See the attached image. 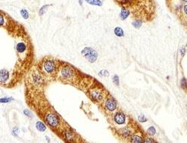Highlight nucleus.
<instances>
[{"mask_svg":"<svg viewBox=\"0 0 187 143\" xmlns=\"http://www.w3.org/2000/svg\"><path fill=\"white\" fill-rule=\"evenodd\" d=\"M59 66L60 62L51 57H46L41 62V73L48 77H54L57 75Z\"/></svg>","mask_w":187,"mask_h":143,"instance_id":"nucleus-1","label":"nucleus"},{"mask_svg":"<svg viewBox=\"0 0 187 143\" xmlns=\"http://www.w3.org/2000/svg\"><path fill=\"white\" fill-rule=\"evenodd\" d=\"M57 75L59 79L66 83H71L75 80L76 70L73 66L69 64H63V66H59Z\"/></svg>","mask_w":187,"mask_h":143,"instance_id":"nucleus-2","label":"nucleus"},{"mask_svg":"<svg viewBox=\"0 0 187 143\" xmlns=\"http://www.w3.org/2000/svg\"><path fill=\"white\" fill-rule=\"evenodd\" d=\"M45 121L49 127L54 128L57 127L60 123V118L54 112H48L45 115Z\"/></svg>","mask_w":187,"mask_h":143,"instance_id":"nucleus-3","label":"nucleus"},{"mask_svg":"<svg viewBox=\"0 0 187 143\" xmlns=\"http://www.w3.org/2000/svg\"><path fill=\"white\" fill-rule=\"evenodd\" d=\"M82 55L87 59V60L90 63H94L97 59V54L94 49L91 48H85L82 51Z\"/></svg>","mask_w":187,"mask_h":143,"instance_id":"nucleus-4","label":"nucleus"},{"mask_svg":"<svg viewBox=\"0 0 187 143\" xmlns=\"http://www.w3.org/2000/svg\"><path fill=\"white\" fill-rule=\"evenodd\" d=\"M90 97L94 101L100 103L104 99V94L102 89L100 88H94L90 91Z\"/></svg>","mask_w":187,"mask_h":143,"instance_id":"nucleus-5","label":"nucleus"},{"mask_svg":"<svg viewBox=\"0 0 187 143\" xmlns=\"http://www.w3.org/2000/svg\"><path fill=\"white\" fill-rule=\"evenodd\" d=\"M31 81L33 85L37 87H41L44 84V78L40 72H33L31 73Z\"/></svg>","mask_w":187,"mask_h":143,"instance_id":"nucleus-6","label":"nucleus"},{"mask_svg":"<svg viewBox=\"0 0 187 143\" xmlns=\"http://www.w3.org/2000/svg\"><path fill=\"white\" fill-rule=\"evenodd\" d=\"M104 107L109 112H114L117 108L116 101L112 97H107L104 102Z\"/></svg>","mask_w":187,"mask_h":143,"instance_id":"nucleus-7","label":"nucleus"},{"mask_svg":"<svg viewBox=\"0 0 187 143\" xmlns=\"http://www.w3.org/2000/svg\"><path fill=\"white\" fill-rule=\"evenodd\" d=\"M11 74L7 69H0V84H5L10 81Z\"/></svg>","mask_w":187,"mask_h":143,"instance_id":"nucleus-8","label":"nucleus"},{"mask_svg":"<svg viewBox=\"0 0 187 143\" xmlns=\"http://www.w3.org/2000/svg\"><path fill=\"white\" fill-rule=\"evenodd\" d=\"M114 121L118 125H123L126 122V117L123 112H118L114 115Z\"/></svg>","mask_w":187,"mask_h":143,"instance_id":"nucleus-9","label":"nucleus"},{"mask_svg":"<svg viewBox=\"0 0 187 143\" xmlns=\"http://www.w3.org/2000/svg\"><path fill=\"white\" fill-rule=\"evenodd\" d=\"M63 136L64 139L67 142H73L76 139V134L70 130H66L63 132Z\"/></svg>","mask_w":187,"mask_h":143,"instance_id":"nucleus-10","label":"nucleus"},{"mask_svg":"<svg viewBox=\"0 0 187 143\" xmlns=\"http://www.w3.org/2000/svg\"><path fill=\"white\" fill-rule=\"evenodd\" d=\"M16 49L18 53L19 54V55L21 56L27 52V45H26V43H24V42H18L16 45Z\"/></svg>","mask_w":187,"mask_h":143,"instance_id":"nucleus-11","label":"nucleus"},{"mask_svg":"<svg viewBox=\"0 0 187 143\" xmlns=\"http://www.w3.org/2000/svg\"><path fill=\"white\" fill-rule=\"evenodd\" d=\"M120 134L123 136L124 138H128L129 136H131L132 131L128 127H124L120 130Z\"/></svg>","mask_w":187,"mask_h":143,"instance_id":"nucleus-12","label":"nucleus"},{"mask_svg":"<svg viewBox=\"0 0 187 143\" xmlns=\"http://www.w3.org/2000/svg\"><path fill=\"white\" fill-rule=\"evenodd\" d=\"M0 27L7 28L8 27V20L6 18V15L0 11Z\"/></svg>","mask_w":187,"mask_h":143,"instance_id":"nucleus-13","label":"nucleus"},{"mask_svg":"<svg viewBox=\"0 0 187 143\" xmlns=\"http://www.w3.org/2000/svg\"><path fill=\"white\" fill-rule=\"evenodd\" d=\"M36 129L40 132H43L46 130V126H45L42 121H38L36 124Z\"/></svg>","mask_w":187,"mask_h":143,"instance_id":"nucleus-14","label":"nucleus"},{"mask_svg":"<svg viewBox=\"0 0 187 143\" xmlns=\"http://www.w3.org/2000/svg\"><path fill=\"white\" fill-rule=\"evenodd\" d=\"M129 11L127 10V9L124 8H122V9H121V14H120V17H121V18L122 20H124L125 18H127V17H128L129 15Z\"/></svg>","mask_w":187,"mask_h":143,"instance_id":"nucleus-15","label":"nucleus"},{"mask_svg":"<svg viewBox=\"0 0 187 143\" xmlns=\"http://www.w3.org/2000/svg\"><path fill=\"white\" fill-rule=\"evenodd\" d=\"M131 142H136V143H138V142H143V138L140 137V136H137V135H134V136H133L131 137Z\"/></svg>","mask_w":187,"mask_h":143,"instance_id":"nucleus-16","label":"nucleus"},{"mask_svg":"<svg viewBox=\"0 0 187 143\" xmlns=\"http://www.w3.org/2000/svg\"><path fill=\"white\" fill-rule=\"evenodd\" d=\"M114 33L118 37H121V36H124V32H123L122 29L120 28V27H116V28L114 30Z\"/></svg>","mask_w":187,"mask_h":143,"instance_id":"nucleus-17","label":"nucleus"},{"mask_svg":"<svg viewBox=\"0 0 187 143\" xmlns=\"http://www.w3.org/2000/svg\"><path fill=\"white\" fill-rule=\"evenodd\" d=\"M88 3L91 5H98L100 6L102 5V3L100 0H85Z\"/></svg>","mask_w":187,"mask_h":143,"instance_id":"nucleus-18","label":"nucleus"},{"mask_svg":"<svg viewBox=\"0 0 187 143\" xmlns=\"http://www.w3.org/2000/svg\"><path fill=\"white\" fill-rule=\"evenodd\" d=\"M21 14L22 17L24 18V19H28L29 18V13L26 9H22L21 11Z\"/></svg>","mask_w":187,"mask_h":143,"instance_id":"nucleus-19","label":"nucleus"},{"mask_svg":"<svg viewBox=\"0 0 187 143\" xmlns=\"http://www.w3.org/2000/svg\"><path fill=\"white\" fill-rule=\"evenodd\" d=\"M156 133V130L155 129L154 127H151L147 130V133H148L150 136H154Z\"/></svg>","mask_w":187,"mask_h":143,"instance_id":"nucleus-20","label":"nucleus"},{"mask_svg":"<svg viewBox=\"0 0 187 143\" xmlns=\"http://www.w3.org/2000/svg\"><path fill=\"white\" fill-rule=\"evenodd\" d=\"M141 25H142L141 21H140V20H135V21H134L133 26L135 28H139V27H141Z\"/></svg>","mask_w":187,"mask_h":143,"instance_id":"nucleus-21","label":"nucleus"},{"mask_svg":"<svg viewBox=\"0 0 187 143\" xmlns=\"http://www.w3.org/2000/svg\"><path fill=\"white\" fill-rule=\"evenodd\" d=\"M48 7H49V5H44L43 7L41 8V9L39 10V14H40V15L44 14L45 13V11H46L47 8H48Z\"/></svg>","mask_w":187,"mask_h":143,"instance_id":"nucleus-22","label":"nucleus"},{"mask_svg":"<svg viewBox=\"0 0 187 143\" xmlns=\"http://www.w3.org/2000/svg\"><path fill=\"white\" fill-rule=\"evenodd\" d=\"M112 81H113L114 84H115V85H117V86L119 85V78H118V75H114L113 77H112Z\"/></svg>","mask_w":187,"mask_h":143,"instance_id":"nucleus-23","label":"nucleus"},{"mask_svg":"<svg viewBox=\"0 0 187 143\" xmlns=\"http://www.w3.org/2000/svg\"><path fill=\"white\" fill-rule=\"evenodd\" d=\"M99 75L103 76V77H106V76L109 75V72L106 70H101L99 72Z\"/></svg>","mask_w":187,"mask_h":143,"instance_id":"nucleus-24","label":"nucleus"},{"mask_svg":"<svg viewBox=\"0 0 187 143\" xmlns=\"http://www.w3.org/2000/svg\"><path fill=\"white\" fill-rule=\"evenodd\" d=\"M12 99L11 98H2L0 99V103H9L10 101H11Z\"/></svg>","mask_w":187,"mask_h":143,"instance_id":"nucleus-25","label":"nucleus"},{"mask_svg":"<svg viewBox=\"0 0 187 143\" xmlns=\"http://www.w3.org/2000/svg\"><path fill=\"white\" fill-rule=\"evenodd\" d=\"M138 120H139V121H140V122H146V121H147V118H145V116H143V115H140V116L138 117Z\"/></svg>","mask_w":187,"mask_h":143,"instance_id":"nucleus-26","label":"nucleus"},{"mask_svg":"<svg viewBox=\"0 0 187 143\" xmlns=\"http://www.w3.org/2000/svg\"><path fill=\"white\" fill-rule=\"evenodd\" d=\"M24 113L26 115H27V116H28V117H33V114H32V112H30V110H28V109H26V110H24Z\"/></svg>","mask_w":187,"mask_h":143,"instance_id":"nucleus-27","label":"nucleus"},{"mask_svg":"<svg viewBox=\"0 0 187 143\" xmlns=\"http://www.w3.org/2000/svg\"><path fill=\"white\" fill-rule=\"evenodd\" d=\"M181 87L183 88L184 90H186V79L183 78V79H182L181 81Z\"/></svg>","mask_w":187,"mask_h":143,"instance_id":"nucleus-28","label":"nucleus"},{"mask_svg":"<svg viewBox=\"0 0 187 143\" xmlns=\"http://www.w3.org/2000/svg\"><path fill=\"white\" fill-rule=\"evenodd\" d=\"M17 130H18V129L16 128V127H15V128H14V130H13V135L14 136H17V133H18V132H17Z\"/></svg>","mask_w":187,"mask_h":143,"instance_id":"nucleus-29","label":"nucleus"},{"mask_svg":"<svg viewBox=\"0 0 187 143\" xmlns=\"http://www.w3.org/2000/svg\"><path fill=\"white\" fill-rule=\"evenodd\" d=\"M148 139H149V140H147H147H145V142H155V141L153 140V139H150V138H148Z\"/></svg>","mask_w":187,"mask_h":143,"instance_id":"nucleus-30","label":"nucleus"},{"mask_svg":"<svg viewBox=\"0 0 187 143\" xmlns=\"http://www.w3.org/2000/svg\"><path fill=\"white\" fill-rule=\"evenodd\" d=\"M120 1H121V2H131V0H120Z\"/></svg>","mask_w":187,"mask_h":143,"instance_id":"nucleus-31","label":"nucleus"},{"mask_svg":"<svg viewBox=\"0 0 187 143\" xmlns=\"http://www.w3.org/2000/svg\"><path fill=\"white\" fill-rule=\"evenodd\" d=\"M184 2H186V0H184Z\"/></svg>","mask_w":187,"mask_h":143,"instance_id":"nucleus-32","label":"nucleus"}]
</instances>
